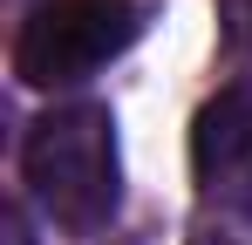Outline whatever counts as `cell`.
Instances as JSON below:
<instances>
[{
    "mask_svg": "<svg viewBox=\"0 0 252 245\" xmlns=\"http://www.w3.org/2000/svg\"><path fill=\"white\" fill-rule=\"evenodd\" d=\"M21 177L48 225L62 232H102L123 198V157H116V116L102 102H62L34 116L21 143Z\"/></svg>",
    "mask_w": 252,
    "mask_h": 245,
    "instance_id": "1",
    "label": "cell"
},
{
    "mask_svg": "<svg viewBox=\"0 0 252 245\" xmlns=\"http://www.w3.org/2000/svg\"><path fill=\"white\" fill-rule=\"evenodd\" d=\"M218 28H225V48L252 61V0H218Z\"/></svg>",
    "mask_w": 252,
    "mask_h": 245,
    "instance_id": "4",
    "label": "cell"
},
{
    "mask_svg": "<svg viewBox=\"0 0 252 245\" xmlns=\"http://www.w3.org/2000/svg\"><path fill=\"white\" fill-rule=\"evenodd\" d=\"M143 34V0H34L14 34V75L28 89H68L109 68Z\"/></svg>",
    "mask_w": 252,
    "mask_h": 245,
    "instance_id": "2",
    "label": "cell"
},
{
    "mask_svg": "<svg viewBox=\"0 0 252 245\" xmlns=\"http://www.w3.org/2000/svg\"><path fill=\"white\" fill-rule=\"evenodd\" d=\"M191 177L211 204L252 198V82L218 89L191 122Z\"/></svg>",
    "mask_w": 252,
    "mask_h": 245,
    "instance_id": "3",
    "label": "cell"
},
{
    "mask_svg": "<svg viewBox=\"0 0 252 245\" xmlns=\"http://www.w3.org/2000/svg\"><path fill=\"white\" fill-rule=\"evenodd\" d=\"M191 245H246V239H239V232H198Z\"/></svg>",
    "mask_w": 252,
    "mask_h": 245,
    "instance_id": "5",
    "label": "cell"
}]
</instances>
